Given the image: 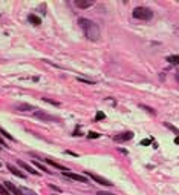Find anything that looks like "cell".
I'll list each match as a JSON object with an SVG mask.
<instances>
[{
    "instance_id": "1",
    "label": "cell",
    "mask_w": 179,
    "mask_h": 195,
    "mask_svg": "<svg viewBox=\"0 0 179 195\" xmlns=\"http://www.w3.org/2000/svg\"><path fill=\"white\" fill-rule=\"evenodd\" d=\"M78 23L81 26V29L84 31V36L89 38L90 42H98L100 40V28L95 22H92L89 18H78Z\"/></svg>"
},
{
    "instance_id": "2",
    "label": "cell",
    "mask_w": 179,
    "mask_h": 195,
    "mask_svg": "<svg viewBox=\"0 0 179 195\" xmlns=\"http://www.w3.org/2000/svg\"><path fill=\"white\" fill-rule=\"evenodd\" d=\"M132 16H133V18H138V20H150L153 17V11L150 8H145V6H138L133 9Z\"/></svg>"
},
{
    "instance_id": "3",
    "label": "cell",
    "mask_w": 179,
    "mask_h": 195,
    "mask_svg": "<svg viewBox=\"0 0 179 195\" xmlns=\"http://www.w3.org/2000/svg\"><path fill=\"white\" fill-rule=\"evenodd\" d=\"M87 177H90L93 181H97V183H100V184H103V186H112V184H113L110 180L101 177V175H97V174H93V172H87Z\"/></svg>"
},
{
    "instance_id": "4",
    "label": "cell",
    "mask_w": 179,
    "mask_h": 195,
    "mask_svg": "<svg viewBox=\"0 0 179 195\" xmlns=\"http://www.w3.org/2000/svg\"><path fill=\"white\" fill-rule=\"evenodd\" d=\"M63 175L66 178H71V180H75V181H80V183H87V178L84 175H78V174H73L71 171H64Z\"/></svg>"
},
{
    "instance_id": "5",
    "label": "cell",
    "mask_w": 179,
    "mask_h": 195,
    "mask_svg": "<svg viewBox=\"0 0 179 195\" xmlns=\"http://www.w3.org/2000/svg\"><path fill=\"white\" fill-rule=\"evenodd\" d=\"M133 138V132H123V134H118V135H115L113 137V140L116 143H124V142H129V140H132Z\"/></svg>"
},
{
    "instance_id": "6",
    "label": "cell",
    "mask_w": 179,
    "mask_h": 195,
    "mask_svg": "<svg viewBox=\"0 0 179 195\" xmlns=\"http://www.w3.org/2000/svg\"><path fill=\"white\" fill-rule=\"evenodd\" d=\"M3 186L11 192V195H23V192H21V189H18L17 186H14V183H11V181H5L3 183Z\"/></svg>"
},
{
    "instance_id": "7",
    "label": "cell",
    "mask_w": 179,
    "mask_h": 195,
    "mask_svg": "<svg viewBox=\"0 0 179 195\" xmlns=\"http://www.w3.org/2000/svg\"><path fill=\"white\" fill-rule=\"evenodd\" d=\"M73 3H75V6H78L80 9H86V8H89V6L93 5V2H89V0H75Z\"/></svg>"
},
{
    "instance_id": "8",
    "label": "cell",
    "mask_w": 179,
    "mask_h": 195,
    "mask_svg": "<svg viewBox=\"0 0 179 195\" xmlns=\"http://www.w3.org/2000/svg\"><path fill=\"white\" fill-rule=\"evenodd\" d=\"M18 164H20V166H21V168H23L25 171H28L29 174H32V175H40V174L37 172V171H35V169H34V168H31V166H29L28 163H25L23 160H18Z\"/></svg>"
},
{
    "instance_id": "9",
    "label": "cell",
    "mask_w": 179,
    "mask_h": 195,
    "mask_svg": "<svg viewBox=\"0 0 179 195\" xmlns=\"http://www.w3.org/2000/svg\"><path fill=\"white\" fill-rule=\"evenodd\" d=\"M6 168H8V171H11V174H14L16 177H18V178H25V174H23L21 171H18L16 166H12V164H6Z\"/></svg>"
},
{
    "instance_id": "10",
    "label": "cell",
    "mask_w": 179,
    "mask_h": 195,
    "mask_svg": "<svg viewBox=\"0 0 179 195\" xmlns=\"http://www.w3.org/2000/svg\"><path fill=\"white\" fill-rule=\"evenodd\" d=\"M45 161L48 163V164H51V166H54V168H57V169H60L61 172H64V171H68L64 166H61L60 163H57V161H54V160H51V158H45Z\"/></svg>"
},
{
    "instance_id": "11",
    "label": "cell",
    "mask_w": 179,
    "mask_h": 195,
    "mask_svg": "<svg viewBox=\"0 0 179 195\" xmlns=\"http://www.w3.org/2000/svg\"><path fill=\"white\" fill-rule=\"evenodd\" d=\"M28 20H29V22H31V23H32L34 26H38V25L41 23L40 17H37L35 14H29V16H28Z\"/></svg>"
},
{
    "instance_id": "12",
    "label": "cell",
    "mask_w": 179,
    "mask_h": 195,
    "mask_svg": "<svg viewBox=\"0 0 179 195\" xmlns=\"http://www.w3.org/2000/svg\"><path fill=\"white\" fill-rule=\"evenodd\" d=\"M35 117H38V118H43V120H57L55 117H52V115H48V114H43V112H35Z\"/></svg>"
},
{
    "instance_id": "13",
    "label": "cell",
    "mask_w": 179,
    "mask_h": 195,
    "mask_svg": "<svg viewBox=\"0 0 179 195\" xmlns=\"http://www.w3.org/2000/svg\"><path fill=\"white\" fill-rule=\"evenodd\" d=\"M167 62L170 65H179V55H168L167 57Z\"/></svg>"
},
{
    "instance_id": "14",
    "label": "cell",
    "mask_w": 179,
    "mask_h": 195,
    "mask_svg": "<svg viewBox=\"0 0 179 195\" xmlns=\"http://www.w3.org/2000/svg\"><path fill=\"white\" fill-rule=\"evenodd\" d=\"M17 109H18V111H21V112H31L34 108L29 106V105H18Z\"/></svg>"
},
{
    "instance_id": "15",
    "label": "cell",
    "mask_w": 179,
    "mask_h": 195,
    "mask_svg": "<svg viewBox=\"0 0 179 195\" xmlns=\"http://www.w3.org/2000/svg\"><path fill=\"white\" fill-rule=\"evenodd\" d=\"M34 164H35V168H38L40 171H43V172H48V174H51V171H48V169H46V168H45V166H43L41 163H38V161H35V160H34Z\"/></svg>"
},
{
    "instance_id": "16",
    "label": "cell",
    "mask_w": 179,
    "mask_h": 195,
    "mask_svg": "<svg viewBox=\"0 0 179 195\" xmlns=\"http://www.w3.org/2000/svg\"><path fill=\"white\" fill-rule=\"evenodd\" d=\"M0 195H11V192H9L3 184H0Z\"/></svg>"
},
{
    "instance_id": "17",
    "label": "cell",
    "mask_w": 179,
    "mask_h": 195,
    "mask_svg": "<svg viewBox=\"0 0 179 195\" xmlns=\"http://www.w3.org/2000/svg\"><path fill=\"white\" fill-rule=\"evenodd\" d=\"M21 192H23V195H37L34 191H31V189H28V188H23Z\"/></svg>"
},
{
    "instance_id": "18",
    "label": "cell",
    "mask_w": 179,
    "mask_h": 195,
    "mask_svg": "<svg viewBox=\"0 0 179 195\" xmlns=\"http://www.w3.org/2000/svg\"><path fill=\"white\" fill-rule=\"evenodd\" d=\"M104 118H106L104 112H98V114H97V117H95V120H104Z\"/></svg>"
},
{
    "instance_id": "19",
    "label": "cell",
    "mask_w": 179,
    "mask_h": 195,
    "mask_svg": "<svg viewBox=\"0 0 179 195\" xmlns=\"http://www.w3.org/2000/svg\"><path fill=\"white\" fill-rule=\"evenodd\" d=\"M46 103H51V105H55V106H60V103L58 102H54V100H49V98H43Z\"/></svg>"
},
{
    "instance_id": "20",
    "label": "cell",
    "mask_w": 179,
    "mask_h": 195,
    "mask_svg": "<svg viewBox=\"0 0 179 195\" xmlns=\"http://www.w3.org/2000/svg\"><path fill=\"white\" fill-rule=\"evenodd\" d=\"M100 137V134H97V132H89V135H87V138H98Z\"/></svg>"
},
{
    "instance_id": "21",
    "label": "cell",
    "mask_w": 179,
    "mask_h": 195,
    "mask_svg": "<svg viewBox=\"0 0 179 195\" xmlns=\"http://www.w3.org/2000/svg\"><path fill=\"white\" fill-rule=\"evenodd\" d=\"M0 134H3V135H5L6 138H11V140H12V137H11V134H8L6 131H3V129H0Z\"/></svg>"
},
{
    "instance_id": "22",
    "label": "cell",
    "mask_w": 179,
    "mask_h": 195,
    "mask_svg": "<svg viewBox=\"0 0 179 195\" xmlns=\"http://www.w3.org/2000/svg\"><path fill=\"white\" fill-rule=\"evenodd\" d=\"M97 195H115V194H110V192H98Z\"/></svg>"
},
{
    "instance_id": "23",
    "label": "cell",
    "mask_w": 179,
    "mask_h": 195,
    "mask_svg": "<svg viewBox=\"0 0 179 195\" xmlns=\"http://www.w3.org/2000/svg\"><path fill=\"white\" fill-rule=\"evenodd\" d=\"M150 142H152V140H143V142H141V144H144V146H145V144H148Z\"/></svg>"
},
{
    "instance_id": "24",
    "label": "cell",
    "mask_w": 179,
    "mask_h": 195,
    "mask_svg": "<svg viewBox=\"0 0 179 195\" xmlns=\"http://www.w3.org/2000/svg\"><path fill=\"white\" fill-rule=\"evenodd\" d=\"M0 146H6V144H5V142L2 140V137H0Z\"/></svg>"
},
{
    "instance_id": "25",
    "label": "cell",
    "mask_w": 179,
    "mask_h": 195,
    "mask_svg": "<svg viewBox=\"0 0 179 195\" xmlns=\"http://www.w3.org/2000/svg\"><path fill=\"white\" fill-rule=\"evenodd\" d=\"M176 80H178V82H179V72H178V74H176Z\"/></svg>"
},
{
    "instance_id": "26",
    "label": "cell",
    "mask_w": 179,
    "mask_h": 195,
    "mask_svg": "<svg viewBox=\"0 0 179 195\" xmlns=\"http://www.w3.org/2000/svg\"><path fill=\"white\" fill-rule=\"evenodd\" d=\"M0 166H2V163H0Z\"/></svg>"
}]
</instances>
